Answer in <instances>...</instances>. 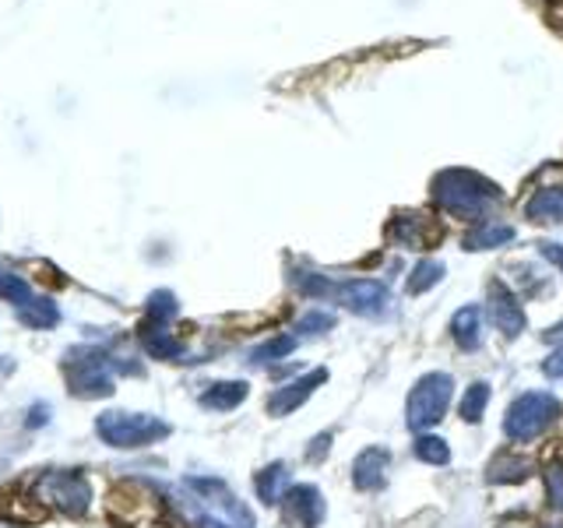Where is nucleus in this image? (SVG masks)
<instances>
[{
  "label": "nucleus",
  "instance_id": "nucleus-1",
  "mask_svg": "<svg viewBox=\"0 0 563 528\" xmlns=\"http://www.w3.org/2000/svg\"><path fill=\"white\" fill-rule=\"evenodd\" d=\"M433 201L454 219H486L500 205V187L472 169H444L433 176Z\"/></svg>",
  "mask_w": 563,
  "mask_h": 528
},
{
  "label": "nucleus",
  "instance_id": "nucleus-4",
  "mask_svg": "<svg viewBox=\"0 0 563 528\" xmlns=\"http://www.w3.org/2000/svg\"><path fill=\"white\" fill-rule=\"evenodd\" d=\"M556 419H560V398L553 392H525L507 405L504 433L515 444H532Z\"/></svg>",
  "mask_w": 563,
  "mask_h": 528
},
{
  "label": "nucleus",
  "instance_id": "nucleus-20",
  "mask_svg": "<svg viewBox=\"0 0 563 528\" xmlns=\"http://www.w3.org/2000/svg\"><path fill=\"white\" fill-rule=\"evenodd\" d=\"M525 216L545 226V222H563V187H545L532 201L525 205Z\"/></svg>",
  "mask_w": 563,
  "mask_h": 528
},
{
  "label": "nucleus",
  "instance_id": "nucleus-14",
  "mask_svg": "<svg viewBox=\"0 0 563 528\" xmlns=\"http://www.w3.org/2000/svg\"><path fill=\"white\" fill-rule=\"evenodd\" d=\"M440 237L444 233H440L437 226H430V219L419 216V211H412V216H398L391 222V240L401 246H412V251H430V243Z\"/></svg>",
  "mask_w": 563,
  "mask_h": 528
},
{
  "label": "nucleus",
  "instance_id": "nucleus-27",
  "mask_svg": "<svg viewBox=\"0 0 563 528\" xmlns=\"http://www.w3.org/2000/svg\"><path fill=\"white\" fill-rule=\"evenodd\" d=\"M486 405H489V384L486 381L468 384V392L462 398V419L465 422H479L486 416Z\"/></svg>",
  "mask_w": 563,
  "mask_h": 528
},
{
  "label": "nucleus",
  "instance_id": "nucleus-9",
  "mask_svg": "<svg viewBox=\"0 0 563 528\" xmlns=\"http://www.w3.org/2000/svg\"><path fill=\"white\" fill-rule=\"evenodd\" d=\"M489 321L497 324L507 339H518V334L525 331V307H521V299L504 286V282H493L489 286Z\"/></svg>",
  "mask_w": 563,
  "mask_h": 528
},
{
  "label": "nucleus",
  "instance_id": "nucleus-19",
  "mask_svg": "<svg viewBox=\"0 0 563 528\" xmlns=\"http://www.w3.org/2000/svg\"><path fill=\"white\" fill-rule=\"evenodd\" d=\"M532 475V458L525 454H497L486 469L489 483H521Z\"/></svg>",
  "mask_w": 563,
  "mask_h": 528
},
{
  "label": "nucleus",
  "instance_id": "nucleus-25",
  "mask_svg": "<svg viewBox=\"0 0 563 528\" xmlns=\"http://www.w3.org/2000/svg\"><path fill=\"white\" fill-rule=\"evenodd\" d=\"M292 349H296V339H292V334H278V339L264 342V345H257V349L251 352V363H254V366H268V363H278V360L292 356Z\"/></svg>",
  "mask_w": 563,
  "mask_h": 528
},
{
  "label": "nucleus",
  "instance_id": "nucleus-6",
  "mask_svg": "<svg viewBox=\"0 0 563 528\" xmlns=\"http://www.w3.org/2000/svg\"><path fill=\"white\" fill-rule=\"evenodd\" d=\"M35 493L53 504L57 510H64L67 518H81L92 507V483L85 480L78 469H60V472H46L40 483H35Z\"/></svg>",
  "mask_w": 563,
  "mask_h": 528
},
{
  "label": "nucleus",
  "instance_id": "nucleus-10",
  "mask_svg": "<svg viewBox=\"0 0 563 528\" xmlns=\"http://www.w3.org/2000/svg\"><path fill=\"white\" fill-rule=\"evenodd\" d=\"M187 486L194 493H201V501H211V504H219L222 507V515L225 518H233L240 528H254V515L240 504V497L233 490H229L222 480H201V475H190Z\"/></svg>",
  "mask_w": 563,
  "mask_h": 528
},
{
  "label": "nucleus",
  "instance_id": "nucleus-23",
  "mask_svg": "<svg viewBox=\"0 0 563 528\" xmlns=\"http://www.w3.org/2000/svg\"><path fill=\"white\" fill-rule=\"evenodd\" d=\"M145 314H148L145 321H152V324H169L173 317L180 314V304H176V296L169 289H155L145 304Z\"/></svg>",
  "mask_w": 563,
  "mask_h": 528
},
{
  "label": "nucleus",
  "instance_id": "nucleus-31",
  "mask_svg": "<svg viewBox=\"0 0 563 528\" xmlns=\"http://www.w3.org/2000/svg\"><path fill=\"white\" fill-rule=\"evenodd\" d=\"M328 448H331V433L313 437V440H310V448H307V458H310V462H321V458L328 454Z\"/></svg>",
  "mask_w": 563,
  "mask_h": 528
},
{
  "label": "nucleus",
  "instance_id": "nucleus-16",
  "mask_svg": "<svg viewBox=\"0 0 563 528\" xmlns=\"http://www.w3.org/2000/svg\"><path fill=\"white\" fill-rule=\"evenodd\" d=\"M451 334H454V342L457 349H465V352H475L483 345V310L479 307H462V310H454L451 317Z\"/></svg>",
  "mask_w": 563,
  "mask_h": 528
},
{
  "label": "nucleus",
  "instance_id": "nucleus-35",
  "mask_svg": "<svg viewBox=\"0 0 563 528\" xmlns=\"http://www.w3.org/2000/svg\"><path fill=\"white\" fill-rule=\"evenodd\" d=\"M198 525H201V528H229L225 521H219V518H211V515H205V518H201Z\"/></svg>",
  "mask_w": 563,
  "mask_h": 528
},
{
  "label": "nucleus",
  "instance_id": "nucleus-11",
  "mask_svg": "<svg viewBox=\"0 0 563 528\" xmlns=\"http://www.w3.org/2000/svg\"><path fill=\"white\" fill-rule=\"evenodd\" d=\"M324 381H328V370L321 366V370H310V374L296 377V381H289V384H282L278 392L268 398V413H272V416H289V413H296L299 405H303Z\"/></svg>",
  "mask_w": 563,
  "mask_h": 528
},
{
  "label": "nucleus",
  "instance_id": "nucleus-33",
  "mask_svg": "<svg viewBox=\"0 0 563 528\" xmlns=\"http://www.w3.org/2000/svg\"><path fill=\"white\" fill-rule=\"evenodd\" d=\"M542 374L553 377V381H563V349H556L553 356L542 363Z\"/></svg>",
  "mask_w": 563,
  "mask_h": 528
},
{
  "label": "nucleus",
  "instance_id": "nucleus-28",
  "mask_svg": "<svg viewBox=\"0 0 563 528\" xmlns=\"http://www.w3.org/2000/svg\"><path fill=\"white\" fill-rule=\"evenodd\" d=\"M292 286L303 293V296H317V299H324L334 293V282L324 278V275H317V272H296L292 275Z\"/></svg>",
  "mask_w": 563,
  "mask_h": 528
},
{
  "label": "nucleus",
  "instance_id": "nucleus-30",
  "mask_svg": "<svg viewBox=\"0 0 563 528\" xmlns=\"http://www.w3.org/2000/svg\"><path fill=\"white\" fill-rule=\"evenodd\" d=\"M545 490H550V504L556 510H563V465H550L545 469Z\"/></svg>",
  "mask_w": 563,
  "mask_h": 528
},
{
  "label": "nucleus",
  "instance_id": "nucleus-21",
  "mask_svg": "<svg viewBox=\"0 0 563 528\" xmlns=\"http://www.w3.org/2000/svg\"><path fill=\"white\" fill-rule=\"evenodd\" d=\"M18 321H22L25 328H32V331H49V328L60 324V307L53 304L49 296H35L32 307L18 310Z\"/></svg>",
  "mask_w": 563,
  "mask_h": 528
},
{
  "label": "nucleus",
  "instance_id": "nucleus-26",
  "mask_svg": "<svg viewBox=\"0 0 563 528\" xmlns=\"http://www.w3.org/2000/svg\"><path fill=\"white\" fill-rule=\"evenodd\" d=\"M440 278H444V264H440V261H419L412 268V275H409V296L430 293Z\"/></svg>",
  "mask_w": 563,
  "mask_h": 528
},
{
  "label": "nucleus",
  "instance_id": "nucleus-18",
  "mask_svg": "<svg viewBox=\"0 0 563 528\" xmlns=\"http://www.w3.org/2000/svg\"><path fill=\"white\" fill-rule=\"evenodd\" d=\"M515 240V226L507 222H479L465 233V251H493V246H504Z\"/></svg>",
  "mask_w": 563,
  "mask_h": 528
},
{
  "label": "nucleus",
  "instance_id": "nucleus-5",
  "mask_svg": "<svg viewBox=\"0 0 563 528\" xmlns=\"http://www.w3.org/2000/svg\"><path fill=\"white\" fill-rule=\"evenodd\" d=\"M454 398V377L451 374H422L412 392H409V402H405V422H409V430H430L433 422L444 419L448 405Z\"/></svg>",
  "mask_w": 563,
  "mask_h": 528
},
{
  "label": "nucleus",
  "instance_id": "nucleus-32",
  "mask_svg": "<svg viewBox=\"0 0 563 528\" xmlns=\"http://www.w3.org/2000/svg\"><path fill=\"white\" fill-rule=\"evenodd\" d=\"M539 254L550 261V264H556V268L563 272V246L560 243H550V240H542L539 243Z\"/></svg>",
  "mask_w": 563,
  "mask_h": 528
},
{
  "label": "nucleus",
  "instance_id": "nucleus-8",
  "mask_svg": "<svg viewBox=\"0 0 563 528\" xmlns=\"http://www.w3.org/2000/svg\"><path fill=\"white\" fill-rule=\"evenodd\" d=\"M282 510H286V521L292 528H321L328 507H324V493L310 486V483H299L289 486L286 497H282Z\"/></svg>",
  "mask_w": 563,
  "mask_h": 528
},
{
  "label": "nucleus",
  "instance_id": "nucleus-3",
  "mask_svg": "<svg viewBox=\"0 0 563 528\" xmlns=\"http://www.w3.org/2000/svg\"><path fill=\"white\" fill-rule=\"evenodd\" d=\"M96 433H99L102 444H110L117 451H134V448H152V444H158V440H166L173 433V427L152 413L110 409L96 419Z\"/></svg>",
  "mask_w": 563,
  "mask_h": 528
},
{
  "label": "nucleus",
  "instance_id": "nucleus-13",
  "mask_svg": "<svg viewBox=\"0 0 563 528\" xmlns=\"http://www.w3.org/2000/svg\"><path fill=\"white\" fill-rule=\"evenodd\" d=\"M387 465H391L387 448H366L356 454V462H352V483H356V490H363V493H374L387 480Z\"/></svg>",
  "mask_w": 563,
  "mask_h": 528
},
{
  "label": "nucleus",
  "instance_id": "nucleus-12",
  "mask_svg": "<svg viewBox=\"0 0 563 528\" xmlns=\"http://www.w3.org/2000/svg\"><path fill=\"white\" fill-rule=\"evenodd\" d=\"M166 328L169 324H152V321L141 324V345H145L148 356L158 363H194L187 345L176 339V334H169Z\"/></svg>",
  "mask_w": 563,
  "mask_h": 528
},
{
  "label": "nucleus",
  "instance_id": "nucleus-2",
  "mask_svg": "<svg viewBox=\"0 0 563 528\" xmlns=\"http://www.w3.org/2000/svg\"><path fill=\"white\" fill-rule=\"evenodd\" d=\"M60 370L67 377L70 395H78V398H110L113 395V370H120V374H141L137 366L106 356L102 349H92V345L67 349L60 360Z\"/></svg>",
  "mask_w": 563,
  "mask_h": 528
},
{
  "label": "nucleus",
  "instance_id": "nucleus-22",
  "mask_svg": "<svg viewBox=\"0 0 563 528\" xmlns=\"http://www.w3.org/2000/svg\"><path fill=\"white\" fill-rule=\"evenodd\" d=\"M0 299H8V304L14 310H25L35 304V289L29 286V282L22 275H14L8 268H0Z\"/></svg>",
  "mask_w": 563,
  "mask_h": 528
},
{
  "label": "nucleus",
  "instance_id": "nucleus-17",
  "mask_svg": "<svg viewBox=\"0 0 563 528\" xmlns=\"http://www.w3.org/2000/svg\"><path fill=\"white\" fill-rule=\"evenodd\" d=\"M254 490H257V497L261 504H282V497H286V490H289V465L286 462H272V465H264L257 475H254Z\"/></svg>",
  "mask_w": 563,
  "mask_h": 528
},
{
  "label": "nucleus",
  "instance_id": "nucleus-24",
  "mask_svg": "<svg viewBox=\"0 0 563 528\" xmlns=\"http://www.w3.org/2000/svg\"><path fill=\"white\" fill-rule=\"evenodd\" d=\"M412 451H416L419 462H427V465H448L451 462L448 440L444 437H433V433H422L416 444H412Z\"/></svg>",
  "mask_w": 563,
  "mask_h": 528
},
{
  "label": "nucleus",
  "instance_id": "nucleus-34",
  "mask_svg": "<svg viewBox=\"0 0 563 528\" xmlns=\"http://www.w3.org/2000/svg\"><path fill=\"white\" fill-rule=\"evenodd\" d=\"M46 405H40V409H32V416H29V427H43V422H46Z\"/></svg>",
  "mask_w": 563,
  "mask_h": 528
},
{
  "label": "nucleus",
  "instance_id": "nucleus-15",
  "mask_svg": "<svg viewBox=\"0 0 563 528\" xmlns=\"http://www.w3.org/2000/svg\"><path fill=\"white\" fill-rule=\"evenodd\" d=\"M246 395H251L246 381H216L201 392V405L211 413H233L236 405L246 402Z\"/></svg>",
  "mask_w": 563,
  "mask_h": 528
},
{
  "label": "nucleus",
  "instance_id": "nucleus-7",
  "mask_svg": "<svg viewBox=\"0 0 563 528\" xmlns=\"http://www.w3.org/2000/svg\"><path fill=\"white\" fill-rule=\"evenodd\" d=\"M345 310L360 314V317H380L391 310V289L384 286L377 278H349L339 282L331 293Z\"/></svg>",
  "mask_w": 563,
  "mask_h": 528
},
{
  "label": "nucleus",
  "instance_id": "nucleus-29",
  "mask_svg": "<svg viewBox=\"0 0 563 528\" xmlns=\"http://www.w3.org/2000/svg\"><path fill=\"white\" fill-rule=\"evenodd\" d=\"M331 328H334V314H328V310H310V314H303L296 321L299 334H324Z\"/></svg>",
  "mask_w": 563,
  "mask_h": 528
}]
</instances>
